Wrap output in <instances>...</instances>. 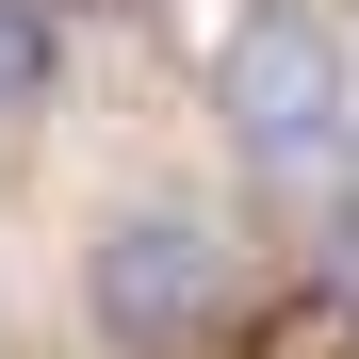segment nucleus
I'll return each mask as SVG.
<instances>
[{"label":"nucleus","mask_w":359,"mask_h":359,"mask_svg":"<svg viewBox=\"0 0 359 359\" xmlns=\"http://www.w3.org/2000/svg\"><path fill=\"white\" fill-rule=\"evenodd\" d=\"M49 82V17H33V0H0V98H33Z\"/></svg>","instance_id":"obj_3"},{"label":"nucleus","mask_w":359,"mask_h":359,"mask_svg":"<svg viewBox=\"0 0 359 359\" xmlns=\"http://www.w3.org/2000/svg\"><path fill=\"white\" fill-rule=\"evenodd\" d=\"M311 294H343V311H359V212H327V229H311Z\"/></svg>","instance_id":"obj_4"},{"label":"nucleus","mask_w":359,"mask_h":359,"mask_svg":"<svg viewBox=\"0 0 359 359\" xmlns=\"http://www.w3.org/2000/svg\"><path fill=\"white\" fill-rule=\"evenodd\" d=\"M212 131L245 180H343L359 163V49L327 0H245L212 49Z\"/></svg>","instance_id":"obj_1"},{"label":"nucleus","mask_w":359,"mask_h":359,"mask_svg":"<svg viewBox=\"0 0 359 359\" xmlns=\"http://www.w3.org/2000/svg\"><path fill=\"white\" fill-rule=\"evenodd\" d=\"M229 294H245V245L196 196H114L82 229V327H98V359H196L229 327Z\"/></svg>","instance_id":"obj_2"}]
</instances>
